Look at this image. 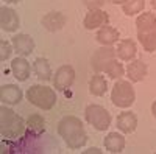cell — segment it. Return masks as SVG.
<instances>
[{
	"label": "cell",
	"mask_w": 156,
	"mask_h": 154,
	"mask_svg": "<svg viewBox=\"0 0 156 154\" xmlns=\"http://www.w3.org/2000/svg\"><path fill=\"white\" fill-rule=\"evenodd\" d=\"M58 132L70 148L78 149L86 143V132L80 118L67 115L58 123Z\"/></svg>",
	"instance_id": "cell-1"
},
{
	"label": "cell",
	"mask_w": 156,
	"mask_h": 154,
	"mask_svg": "<svg viewBox=\"0 0 156 154\" xmlns=\"http://www.w3.org/2000/svg\"><path fill=\"white\" fill-rule=\"evenodd\" d=\"M137 37L147 51L156 50V17L151 12H144L136 20Z\"/></svg>",
	"instance_id": "cell-2"
},
{
	"label": "cell",
	"mask_w": 156,
	"mask_h": 154,
	"mask_svg": "<svg viewBox=\"0 0 156 154\" xmlns=\"http://www.w3.org/2000/svg\"><path fill=\"white\" fill-rule=\"evenodd\" d=\"M27 125L19 115L5 106L0 109V134L6 139H17L25 132Z\"/></svg>",
	"instance_id": "cell-3"
},
{
	"label": "cell",
	"mask_w": 156,
	"mask_h": 154,
	"mask_svg": "<svg viewBox=\"0 0 156 154\" xmlns=\"http://www.w3.org/2000/svg\"><path fill=\"white\" fill-rule=\"evenodd\" d=\"M27 98L31 104L44 111L51 109L56 103V94L53 92V89L47 86H31L27 91Z\"/></svg>",
	"instance_id": "cell-4"
},
{
	"label": "cell",
	"mask_w": 156,
	"mask_h": 154,
	"mask_svg": "<svg viewBox=\"0 0 156 154\" xmlns=\"http://www.w3.org/2000/svg\"><path fill=\"white\" fill-rule=\"evenodd\" d=\"M136 94H134V89L133 86L126 83V81H119L115 83L114 89H112V94H111V100L117 108H128L134 103Z\"/></svg>",
	"instance_id": "cell-5"
},
{
	"label": "cell",
	"mask_w": 156,
	"mask_h": 154,
	"mask_svg": "<svg viewBox=\"0 0 156 154\" xmlns=\"http://www.w3.org/2000/svg\"><path fill=\"white\" fill-rule=\"evenodd\" d=\"M86 120L92 125L95 129L105 131L106 128L109 126V123H111V115H109V112L105 108L92 104V106L86 108Z\"/></svg>",
	"instance_id": "cell-6"
},
{
	"label": "cell",
	"mask_w": 156,
	"mask_h": 154,
	"mask_svg": "<svg viewBox=\"0 0 156 154\" xmlns=\"http://www.w3.org/2000/svg\"><path fill=\"white\" fill-rule=\"evenodd\" d=\"M75 80V70L72 66H62L58 69L56 75H55V80H53V84L56 87V91H66L67 87L72 86Z\"/></svg>",
	"instance_id": "cell-7"
},
{
	"label": "cell",
	"mask_w": 156,
	"mask_h": 154,
	"mask_svg": "<svg viewBox=\"0 0 156 154\" xmlns=\"http://www.w3.org/2000/svg\"><path fill=\"white\" fill-rule=\"evenodd\" d=\"M115 59V51L111 48V47H103V48H98L94 56H92V67L97 70V72H105L106 66Z\"/></svg>",
	"instance_id": "cell-8"
},
{
	"label": "cell",
	"mask_w": 156,
	"mask_h": 154,
	"mask_svg": "<svg viewBox=\"0 0 156 154\" xmlns=\"http://www.w3.org/2000/svg\"><path fill=\"white\" fill-rule=\"evenodd\" d=\"M0 25L5 31H16L19 28V16L14 9L2 6L0 9Z\"/></svg>",
	"instance_id": "cell-9"
},
{
	"label": "cell",
	"mask_w": 156,
	"mask_h": 154,
	"mask_svg": "<svg viewBox=\"0 0 156 154\" xmlns=\"http://www.w3.org/2000/svg\"><path fill=\"white\" fill-rule=\"evenodd\" d=\"M108 20L109 17L106 12H103L100 9H90L84 17V27L87 30H94L97 27H101V25H106Z\"/></svg>",
	"instance_id": "cell-10"
},
{
	"label": "cell",
	"mask_w": 156,
	"mask_h": 154,
	"mask_svg": "<svg viewBox=\"0 0 156 154\" xmlns=\"http://www.w3.org/2000/svg\"><path fill=\"white\" fill-rule=\"evenodd\" d=\"M12 47L17 51L19 55L22 56H27L30 55L33 48H34V42H33V37H30L28 34H17L12 37Z\"/></svg>",
	"instance_id": "cell-11"
},
{
	"label": "cell",
	"mask_w": 156,
	"mask_h": 154,
	"mask_svg": "<svg viewBox=\"0 0 156 154\" xmlns=\"http://www.w3.org/2000/svg\"><path fill=\"white\" fill-rule=\"evenodd\" d=\"M0 98L6 104H17L22 100V91L14 84H5L0 89Z\"/></svg>",
	"instance_id": "cell-12"
},
{
	"label": "cell",
	"mask_w": 156,
	"mask_h": 154,
	"mask_svg": "<svg viewBox=\"0 0 156 154\" xmlns=\"http://www.w3.org/2000/svg\"><path fill=\"white\" fill-rule=\"evenodd\" d=\"M64 23H66V17H64V14L56 12V11L48 12V14H45L44 19H42V25L48 31H59L64 27Z\"/></svg>",
	"instance_id": "cell-13"
},
{
	"label": "cell",
	"mask_w": 156,
	"mask_h": 154,
	"mask_svg": "<svg viewBox=\"0 0 156 154\" xmlns=\"http://www.w3.org/2000/svg\"><path fill=\"white\" fill-rule=\"evenodd\" d=\"M117 126L119 129L126 132V134H131L136 131V126H137V118L133 112H123L119 115L117 118Z\"/></svg>",
	"instance_id": "cell-14"
},
{
	"label": "cell",
	"mask_w": 156,
	"mask_h": 154,
	"mask_svg": "<svg viewBox=\"0 0 156 154\" xmlns=\"http://www.w3.org/2000/svg\"><path fill=\"white\" fill-rule=\"evenodd\" d=\"M126 73L131 81L139 83L147 76V64H144L142 61H133L131 64H128Z\"/></svg>",
	"instance_id": "cell-15"
},
{
	"label": "cell",
	"mask_w": 156,
	"mask_h": 154,
	"mask_svg": "<svg viewBox=\"0 0 156 154\" xmlns=\"http://www.w3.org/2000/svg\"><path fill=\"white\" fill-rule=\"evenodd\" d=\"M11 72L14 73L16 80L19 81H25L30 75V64L25 61L23 58H16L11 64Z\"/></svg>",
	"instance_id": "cell-16"
},
{
	"label": "cell",
	"mask_w": 156,
	"mask_h": 154,
	"mask_svg": "<svg viewBox=\"0 0 156 154\" xmlns=\"http://www.w3.org/2000/svg\"><path fill=\"white\" fill-rule=\"evenodd\" d=\"M136 51H137L136 50V44L131 39H125V41H122L119 44L115 53L119 55V58L123 59V61H131L134 58V55H136Z\"/></svg>",
	"instance_id": "cell-17"
},
{
	"label": "cell",
	"mask_w": 156,
	"mask_h": 154,
	"mask_svg": "<svg viewBox=\"0 0 156 154\" xmlns=\"http://www.w3.org/2000/svg\"><path fill=\"white\" fill-rule=\"evenodd\" d=\"M105 146L111 152H122L125 148V139L117 132H111L105 139Z\"/></svg>",
	"instance_id": "cell-18"
},
{
	"label": "cell",
	"mask_w": 156,
	"mask_h": 154,
	"mask_svg": "<svg viewBox=\"0 0 156 154\" xmlns=\"http://www.w3.org/2000/svg\"><path fill=\"white\" fill-rule=\"evenodd\" d=\"M97 41L103 45H111L115 41H119V31L114 30L112 27H103L97 33Z\"/></svg>",
	"instance_id": "cell-19"
},
{
	"label": "cell",
	"mask_w": 156,
	"mask_h": 154,
	"mask_svg": "<svg viewBox=\"0 0 156 154\" xmlns=\"http://www.w3.org/2000/svg\"><path fill=\"white\" fill-rule=\"evenodd\" d=\"M34 72H36V75H37V78L42 80V81H48V80L51 78L50 66H48L47 59H44V58H37V59L34 61Z\"/></svg>",
	"instance_id": "cell-20"
},
{
	"label": "cell",
	"mask_w": 156,
	"mask_h": 154,
	"mask_svg": "<svg viewBox=\"0 0 156 154\" xmlns=\"http://www.w3.org/2000/svg\"><path fill=\"white\" fill-rule=\"evenodd\" d=\"M89 91L92 95H103L106 92V81L103 78L101 75H94L92 78H90V83H89Z\"/></svg>",
	"instance_id": "cell-21"
},
{
	"label": "cell",
	"mask_w": 156,
	"mask_h": 154,
	"mask_svg": "<svg viewBox=\"0 0 156 154\" xmlns=\"http://www.w3.org/2000/svg\"><path fill=\"white\" fill-rule=\"evenodd\" d=\"M27 128H28V131L31 134L39 135L45 129V121H44V118L41 117V115H31V117L28 118V121H27Z\"/></svg>",
	"instance_id": "cell-22"
},
{
	"label": "cell",
	"mask_w": 156,
	"mask_h": 154,
	"mask_svg": "<svg viewBox=\"0 0 156 154\" xmlns=\"http://www.w3.org/2000/svg\"><path fill=\"white\" fill-rule=\"evenodd\" d=\"M145 5V0H128L126 3H123V12L126 16H133L137 14L144 9Z\"/></svg>",
	"instance_id": "cell-23"
},
{
	"label": "cell",
	"mask_w": 156,
	"mask_h": 154,
	"mask_svg": "<svg viewBox=\"0 0 156 154\" xmlns=\"http://www.w3.org/2000/svg\"><path fill=\"white\" fill-rule=\"evenodd\" d=\"M105 72L111 76V78H120V76H123V67H122V64H119L115 59H112L108 66H106V69H105Z\"/></svg>",
	"instance_id": "cell-24"
},
{
	"label": "cell",
	"mask_w": 156,
	"mask_h": 154,
	"mask_svg": "<svg viewBox=\"0 0 156 154\" xmlns=\"http://www.w3.org/2000/svg\"><path fill=\"white\" fill-rule=\"evenodd\" d=\"M0 48H2V51H0V59L5 61L11 55V45L6 41H2V42H0Z\"/></svg>",
	"instance_id": "cell-25"
},
{
	"label": "cell",
	"mask_w": 156,
	"mask_h": 154,
	"mask_svg": "<svg viewBox=\"0 0 156 154\" xmlns=\"http://www.w3.org/2000/svg\"><path fill=\"white\" fill-rule=\"evenodd\" d=\"M84 3L90 8V9H97L98 6H101L105 3V0H84Z\"/></svg>",
	"instance_id": "cell-26"
},
{
	"label": "cell",
	"mask_w": 156,
	"mask_h": 154,
	"mask_svg": "<svg viewBox=\"0 0 156 154\" xmlns=\"http://www.w3.org/2000/svg\"><path fill=\"white\" fill-rule=\"evenodd\" d=\"M84 152H86V154H92V152H95V154H100L101 151H100L98 148H89V149H87V151H84Z\"/></svg>",
	"instance_id": "cell-27"
},
{
	"label": "cell",
	"mask_w": 156,
	"mask_h": 154,
	"mask_svg": "<svg viewBox=\"0 0 156 154\" xmlns=\"http://www.w3.org/2000/svg\"><path fill=\"white\" fill-rule=\"evenodd\" d=\"M111 3H114V5H119V3H126L128 0H109Z\"/></svg>",
	"instance_id": "cell-28"
},
{
	"label": "cell",
	"mask_w": 156,
	"mask_h": 154,
	"mask_svg": "<svg viewBox=\"0 0 156 154\" xmlns=\"http://www.w3.org/2000/svg\"><path fill=\"white\" fill-rule=\"evenodd\" d=\"M151 112H153V115L156 117V101L153 103V106H151Z\"/></svg>",
	"instance_id": "cell-29"
},
{
	"label": "cell",
	"mask_w": 156,
	"mask_h": 154,
	"mask_svg": "<svg viewBox=\"0 0 156 154\" xmlns=\"http://www.w3.org/2000/svg\"><path fill=\"white\" fill-rule=\"evenodd\" d=\"M5 2H9V3H19L20 0H5Z\"/></svg>",
	"instance_id": "cell-30"
},
{
	"label": "cell",
	"mask_w": 156,
	"mask_h": 154,
	"mask_svg": "<svg viewBox=\"0 0 156 154\" xmlns=\"http://www.w3.org/2000/svg\"><path fill=\"white\" fill-rule=\"evenodd\" d=\"M151 5H153V8L156 9V0H151Z\"/></svg>",
	"instance_id": "cell-31"
}]
</instances>
